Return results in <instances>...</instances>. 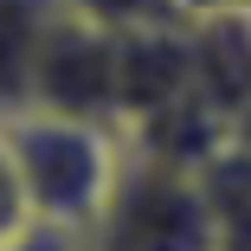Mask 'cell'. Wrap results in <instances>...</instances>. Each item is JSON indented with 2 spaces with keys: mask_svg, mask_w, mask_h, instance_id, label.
I'll return each mask as SVG.
<instances>
[{
  "mask_svg": "<svg viewBox=\"0 0 251 251\" xmlns=\"http://www.w3.org/2000/svg\"><path fill=\"white\" fill-rule=\"evenodd\" d=\"M58 0H0V116L32 103V65Z\"/></svg>",
  "mask_w": 251,
  "mask_h": 251,
  "instance_id": "obj_5",
  "label": "cell"
},
{
  "mask_svg": "<svg viewBox=\"0 0 251 251\" xmlns=\"http://www.w3.org/2000/svg\"><path fill=\"white\" fill-rule=\"evenodd\" d=\"M0 135H7L26 200H32V219L58 238H84L103 213V200L123 174L129 155V135L116 123H97V116H65V110H13L0 116Z\"/></svg>",
  "mask_w": 251,
  "mask_h": 251,
  "instance_id": "obj_1",
  "label": "cell"
},
{
  "mask_svg": "<svg viewBox=\"0 0 251 251\" xmlns=\"http://www.w3.org/2000/svg\"><path fill=\"white\" fill-rule=\"evenodd\" d=\"M84 245L90 251H219L193 161L129 142L123 174L103 200V213H97V226L84 232Z\"/></svg>",
  "mask_w": 251,
  "mask_h": 251,
  "instance_id": "obj_2",
  "label": "cell"
},
{
  "mask_svg": "<svg viewBox=\"0 0 251 251\" xmlns=\"http://www.w3.org/2000/svg\"><path fill=\"white\" fill-rule=\"evenodd\" d=\"M200 193H206V219H213V245L219 251H251V148L238 135H226L219 148L193 161Z\"/></svg>",
  "mask_w": 251,
  "mask_h": 251,
  "instance_id": "obj_4",
  "label": "cell"
},
{
  "mask_svg": "<svg viewBox=\"0 0 251 251\" xmlns=\"http://www.w3.org/2000/svg\"><path fill=\"white\" fill-rule=\"evenodd\" d=\"M32 232H45V226L32 219V200H26L20 161H13L7 135H0V251H7V245H20V238H32Z\"/></svg>",
  "mask_w": 251,
  "mask_h": 251,
  "instance_id": "obj_6",
  "label": "cell"
},
{
  "mask_svg": "<svg viewBox=\"0 0 251 251\" xmlns=\"http://www.w3.org/2000/svg\"><path fill=\"white\" fill-rule=\"evenodd\" d=\"M65 13H84V20H97V26H142V20H180L168 0H58Z\"/></svg>",
  "mask_w": 251,
  "mask_h": 251,
  "instance_id": "obj_7",
  "label": "cell"
},
{
  "mask_svg": "<svg viewBox=\"0 0 251 251\" xmlns=\"http://www.w3.org/2000/svg\"><path fill=\"white\" fill-rule=\"evenodd\" d=\"M32 103L116 123V26H97L84 13H52L32 65Z\"/></svg>",
  "mask_w": 251,
  "mask_h": 251,
  "instance_id": "obj_3",
  "label": "cell"
},
{
  "mask_svg": "<svg viewBox=\"0 0 251 251\" xmlns=\"http://www.w3.org/2000/svg\"><path fill=\"white\" fill-rule=\"evenodd\" d=\"M71 251H90V245H84V238H77V245H71Z\"/></svg>",
  "mask_w": 251,
  "mask_h": 251,
  "instance_id": "obj_8",
  "label": "cell"
}]
</instances>
